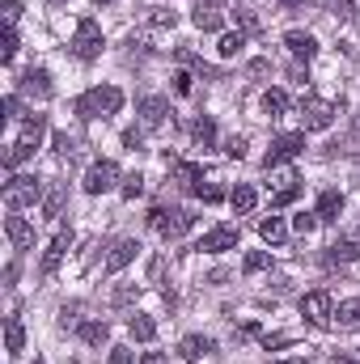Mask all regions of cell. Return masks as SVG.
<instances>
[{
  "instance_id": "12",
  "label": "cell",
  "mask_w": 360,
  "mask_h": 364,
  "mask_svg": "<svg viewBox=\"0 0 360 364\" xmlns=\"http://www.w3.org/2000/svg\"><path fill=\"white\" fill-rule=\"evenodd\" d=\"M233 246H238V225H216V229H208L203 242H199V250H208V255H225V250H233Z\"/></svg>"
},
{
  "instance_id": "25",
  "label": "cell",
  "mask_w": 360,
  "mask_h": 364,
  "mask_svg": "<svg viewBox=\"0 0 360 364\" xmlns=\"http://www.w3.org/2000/svg\"><path fill=\"white\" fill-rule=\"evenodd\" d=\"M360 259V242H335L327 250V267H339V263H356Z\"/></svg>"
},
{
  "instance_id": "56",
  "label": "cell",
  "mask_w": 360,
  "mask_h": 364,
  "mask_svg": "<svg viewBox=\"0 0 360 364\" xmlns=\"http://www.w3.org/2000/svg\"><path fill=\"white\" fill-rule=\"evenodd\" d=\"M275 364H305V360H301V356H292V360H275Z\"/></svg>"
},
{
  "instance_id": "30",
  "label": "cell",
  "mask_w": 360,
  "mask_h": 364,
  "mask_svg": "<svg viewBox=\"0 0 360 364\" xmlns=\"http://www.w3.org/2000/svg\"><path fill=\"white\" fill-rule=\"evenodd\" d=\"M174 55H179V64H191V68H195L199 77H221V68H212V64H203V60H199V55H195L191 47H179Z\"/></svg>"
},
{
  "instance_id": "46",
  "label": "cell",
  "mask_w": 360,
  "mask_h": 364,
  "mask_svg": "<svg viewBox=\"0 0 360 364\" xmlns=\"http://www.w3.org/2000/svg\"><path fill=\"white\" fill-rule=\"evenodd\" d=\"M238 26H242L246 34H255V30H259V17H255V13H238Z\"/></svg>"
},
{
  "instance_id": "3",
  "label": "cell",
  "mask_w": 360,
  "mask_h": 364,
  "mask_svg": "<svg viewBox=\"0 0 360 364\" xmlns=\"http://www.w3.org/2000/svg\"><path fill=\"white\" fill-rule=\"evenodd\" d=\"M43 182L34 178V174H13V178L4 182V208L9 212H17V208H34V203H43Z\"/></svg>"
},
{
  "instance_id": "15",
  "label": "cell",
  "mask_w": 360,
  "mask_h": 364,
  "mask_svg": "<svg viewBox=\"0 0 360 364\" xmlns=\"http://www.w3.org/2000/svg\"><path fill=\"white\" fill-rule=\"evenodd\" d=\"M284 47H288L297 60H314V55H318V38L305 34V30H288V34H284Z\"/></svg>"
},
{
  "instance_id": "52",
  "label": "cell",
  "mask_w": 360,
  "mask_h": 364,
  "mask_svg": "<svg viewBox=\"0 0 360 364\" xmlns=\"http://www.w3.org/2000/svg\"><path fill=\"white\" fill-rule=\"evenodd\" d=\"M284 343H288V335H268L263 339V348H284Z\"/></svg>"
},
{
  "instance_id": "21",
  "label": "cell",
  "mask_w": 360,
  "mask_h": 364,
  "mask_svg": "<svg viewBox=\"0 0 360 364\" xmlns=\"http://www.w3.org/2000/svg\"><path fill=\"white\" fill-rule=\"evenodd\" d=\"M259 233H263L268 246H284V242H288V225H284V216H263V220H259Z\"/></svg>"
},
{
  "instance_id": "28",
  "label": "cell",
  "mask_w": 360,
  "mask_h": 364,
  "mask_svg": "<svg viewBox=\"0 0 360 364\" xmlns=\"http://www.w3.org/2000/svg\"><path fill=\"white\" fill-rule=\"evenodd\" d=\"M191 136H195V144H199V149H212V144H216V123H212L208 114H199V119H195V127H191Z\"/></svg>"
},
{
  "instance_id": "5",
  "label": "cell",
  "mask_w": 360,
  "mask_h": 364,
  "mask_svg": "<svg viewBox=\"0 0 360 364\" xmlns=\"http://www.w3.org/2000/svg\"><path fill=\"white\" fill-rule=\"evenodd\" d=\"M73 55L81 60V64H93L97 55H102V26L85 17V21H77V34H73Z\"/></svg>"
},
{
  "instance_id": "51",
  "label": "cell",
  "mask_w": 360,
  "mask_h": 364,
  "mask_svg": "<svg viewBox=\"0 0 360 364\" xmlns=\"http://www.w3.org/2000/svg\"><path fill=\"white\" fill-rule=\"evenodd\" d=\"M292 81H297V85H309V68L297 64V68H292Z\"/></svg>"
},
{
  "instance_id": "9",
  "label": "cell",
  "mask_w": 360,
  "mask_h": 364,
  "mask_svg": "<svg viewBox=\"0 0 360 364\" xmlns=\"http://www.w3.org/2000/svg\"><path fill=\"white\" fill-rule=\"evenodd\" d=\"M68 246H73V229H60V233L51 237V246L43 250V263H38V272H43V279H51V275L60 272V263H64Z\"/></svg>"
},
{
  "instance_id": "29",
  "label": "cell",
  "mask_w": 360,
  "mask_h": 364,
  "mask_svg": "<svg viewBox=\"0 0 360 364\" xmlns=\"http://www.w3.org/2000/svg\"><path fill=\"white\" fill-rule=\"evenodd\" d=\"M60 212H64V182H51V186H47V195H43V216H51V220H55Z\"/></svg>"
},
{
  "instance_id": "35",
  "label": "cell",
  "mask_w": 360,
  "mask_h": 364,
  "mask_svg": "<svg viewBox=\"0 0 360 364\" xmlns=\"http://www.w3.org/2000/svg\"><path fill=\"white\" fill-rule=\"evenodd\" d=\"M292 229H297L301 237H305V233H314V229H318V212H301V216L292 220Z\"/></svg>"
},
{
  "instance_id": "42",
  "label": "cell",
  "mask_w": 360,
  "mask_h": 364,
  "mask_svg": "<svg viewBox=\"0 0 360 364\" xmlns=\"http://www.w3.org/2000/svg\"><path fill=\"white\" fill-rule=\"evenodd\" d=\"M195 195H199L203 203H221V199H225V191H221V186H199Z\"/></svg>"
},
{
  "instance_id": "17",
  "label": "cell",
  "mask_w": 360,
  "mask_h": 364,
  "mask_svg": "<svg viewBox=\"0 0 360 364\" xmlns=\"http://www.w3.org/2000/svg\"><path fill=\"white\" fill-rule=\"evenodd\" d=\"M166 114H170V102H166V97H140V119H144V127H162Z\"/></svg>"
},
{
  "instance_id": "47",
  "label": "cell",
  "mask_w": 360,
  "mask_h": 364,
  "mask_svg": "<svg viewBox=\"0 0 360 364\" xmlns=\"http://www.w3.org/2000/svg\"><path fill=\"white\" fill-rule=\"evenodd\" d=\"M110 364H132V352L127 348H110Z\"/></svg>"
},
{
  "instance_id": "31",
  "label": "cell",
  "mask_w": 360,
  "mask_h": 364,
  "mask_svg": "<svg viewBox=\"0 0 360 364\" xmlns=\"http://www.w3.org/2000/svg\"><path fill=\"white\" fill-rule=\"evenodd\" d=\"M263 110H268L271 119H280V114L288 110V93H284V90H268V93H263Z\"/></svg>"
},
{
  "instance_id": "2",
  "label": "cell",
  "mask_w": 360,
  "mask_h": 364,
  "mask_svg": "<svg viewBox=\"0 0 360 364\" xmlns=\"http://www.w3.org/2000/svg\"><path fill=\"white\" fill-rule=\"evenodd\" d=\"M43 136H47V114H30V119L21 123V136L4 149V170H13L17 161L34 157V153L43 149Z\"/></svg>"
},
{
  "instance_id": "58",
  "label": "cell",
  "mask_w": 360,
  "mask_h": 364,
  "mask_svg": "<svg viewBox=\"0 0 360 364\" xmlns=\"http://www.w3.org/2000/svg\"><path fill=\"white\" fill-rule=\"evenodd\" d=\"M51 4H64V0H51Z\"/></svg>"
},
{
  "instance_id": "19",
  "label": "cell",
  "mask_w": 360,
  "mask_h": 364,
  "mask_svg": "<svg viewBox=\"0 0 360 364\" xmlns=\"http://www.w3.org/2000/svg\"><path fill=\"white\" fill-rule=\"evenodd\" d=\"M208 352H216V343H212L208 335H186V339L179 343V356H182V360H203Z\"/></svg>"
},
{
  "instance_id": "4",
  "label": "cell",
  "mask_w": 360,
  "mask_h": 364,
  "mask_svg": "<svg viewBox=\"0 0 360 364\" xmlns=\"http://www.w3.org/2000/svg\"><path fill=\"white\" fill-rule=\"evenodd\" d=\"M149 220H153V229H157L166 242H179L182 233H191V225H195V216H191L186 208H170V212H166V208H153Z\"/></svg>"
},
{
  "instance_id": "45",
  "label": "cell",
  "mask_w": 360,
  "mask_h": 364,
  "mask_svg": "<svg viewBox=\"0 0 360 364\" xmlns=\"http://www.w3.org/2000/svg\"><path fill=\"white\" fill-rule=\"evenodd\" d=\"M17 17H21V4H17V0H4V21L17 26Z\"/></svg>"
},
{
  "instance_id": "54",
  "label": "cell",
  "mask_w": 360,
  "mask_h": 364,
  "mask_svg": "<svg viewBox=\"0 0 360 364\" xmlns=\"http://www.w3.org/2000/svg\"><path fill=\"white\" fill-rule=\"evenodd\" d=\"M275 4H280V9H301L305 0H275Z\"/></svg>"
},
{
  "instance_id": "44",
  "label": "cell",
  "mask_w": 360,
  "mask_h": 364,
  "mask_svg": "<svg viewBox=\"0 0 360 364\" xmlns=\"http://www.w3.org/2000/svg\"><path fill=\"white\" fill-rule=\"evenodd\" d=\"M60 326H64V331H68V326H81V322H77V305H64V309H60Z\"/></svg>"
},
{
  "instance_id": "11",
  "label": "cell",
  "mask_w": 360,
  "mask_h": 364,
  "mask_svg": "<svg viewBox=\"0 0 360 364\" xmlns=\"http://www.w3.org/2000/svg\"><path fill=\"white\" fill-rule=\"evenodd\" d=\"M115 182H119V166H115V161H93L90 170H85V191H90V195L115 191Z\"/></svg>"
},
{
  "instance_id": "26",
  "label": "cell",
  "mask_w": 360,
  "mask_h": 364,
  "mask_svg": "<svg viewBox=\"0 0 360 364\" xmlns=\"http://www.w3.org/2000/svg\"><path fill=\"white\" fill-rule=\"evenodd\" d=\"M203 170H199V166H186V161H174V182H179L182 191H191V195H195V191H199V186H203Z\"/></svg>"
},
{
  "instance_id": "33",
  "label": "cell",
  "mask_w": 360,
  "mask_h": 364,
  "mask_svg": "<svg viewBox=\"0 0 360 364\" xmlns=\"http://www.w3.org/2000/svg\"><path fill=\"white\" fill-rule=\"evenodd\" d=\"M242 47H246V38H242V34H221V47H216V51H221V60H233Z\"/></svg>"
},
{
  "instance_id": "10",
  "label": "cell",
  "mask_w": 360,
  "mask_h": 364,
  "mask_svg": "<svg viewBox=\"0 0 360 364\" xmlns=\"http://www.w3.org/2000/svg\"><path fill=\"white\" fill-rule=\"evenodd\" d=\"M4 237L13 242V250H17V255L34 250V225H30L26 216H17V212H9V216H4Z\"/></svg>"
},
{
  "instance_id": "16",
  "label": "cell",
  "mask_w": 360,
  "mask_h": 364,
  "mask_svg": "<svg viewBox=\"0 0 360 364\" xmlns=\"http://www.w3.org/2000/svg\"><path fill=\"white\" fill-rule=\"evenodd\" d=\"M136 250H140V246H136L132 237H119V242L110 246V255H106V272H110V275L123 272V267H127V263L136 259Z\"/></svg>"
},
{
  "instance_id": "36",
  "label": "cell",
  "mask_w": 360,
  "mask_h": 364,
  "mask_svg": "<svg viewBox=\"0 0 360 364\" xmlns=\"http://www.w3.org/2000/svg\"><path fill=\"white\" fill-rule=\"evenodd\" d=\"M327 9L339 17V21H352L356 17V9H352V0H327Z\"/></svg>"
},
{
  "instance_id": "39",
  "label": "cell",
  "mask_w": 360,
  "mask_h": 364,
  "mask_svg": "<svg viewBox=\"0 0 360 364\" xmlns=\"http://www.w3.org/2000/svg\"><path fill=\"white\" fill-rule=\"evenodd\" d=\"M123 144H127L132 153H136V149H144V132H140V127H127V132H123Z\"/></svg>"
},
{
  "instance_id": "59",
  "label": "cell",
  "mask_w": 360,
  "mask_h": 364,
  "mask_svg": "<svg viewBox=\"0 0 360 364\" xmlns=\"http://www.w3.org/2000/svg\"><path fill=\"white\" fill-rule=\"evenodd\" d=\"M34 364H47V360H34Z\"/></svg>"
},
{
  "instance_id": "32",
  "label": "cell",
  "mask_w": 360,
  "mask_h": 364,
  "mask_svg": "<svg viewBox=\"0 0 360 364\" xmlns=\"http://www.w3.org/2000/svg\"><path fill=\"white\" fill-rule=\"evenodd\" d=\"M268 267H271L268 250H250V255L242 259V272H246V275H259V272H268Z\"/></svg>"
},
{
  "instance_id": "14",
  "label": "cell",
  "mask_w": 360,
  "mask_h": 364,
  "mask_svg": "<svg viewBox=\"0 0 360 364\" xmlns=\"http://www.w3.org/2000/svg\"><path fill=\"white\" fill-rule=\"evenodd\" d=\"M21 93H30V97H43V102H47V97L55 93L51 73H47V68H30V73L21 77Z\"/></svg>"
},
{
  "instance_id": "20",
  "label": "cell",
  "mask_w": 360,
  "mask_h": 364,
  "mask_svg": "<svg viewBox=\"0 0 360 364\" xmlns=\"http://www.w3.org/2000/svg\"><path fill=\"white\" fill-rule=\"evenodd\" d=\"M331 326H339V331H360V301H339Z\"/></svg>"
},
{
  "instance_id": "13",
  "label": "cell",
  "mask_w": 360,
  "mask_h": 364,
  "mask_svg": "<svg viewBox=\"0 0 360 364\" xmlns=\"http://www.w3.org/2000/svg\"><path fill=\"white\" fill-rule=\"evenodd\" d=\"M191 21H195L199 30H208V34H212V30H221V26H225V9H221V4H212V0H199V4H195V13H191Z\"/></svg>"
},
{
  "instance_id": "27",
  "label": "cell",
  "mask_w": 360,
  "mask_h": 364,
  "mask_svg": "<svg viewBox=\"0 0 360 364\" xmlns=\"http://www.w3.org/2000/svg\"><path fill=\"white\" fill-rule=\"evenodd\" d=\"M344 212V195L339 191H322L318 195V220H339Z\"/></svg>"
},
{
  "instance_id": "7",
  "label": "cell",
  "mask_w": 360,
  "mask_h": 364,
  "mask_svg": "<svg viewBox=\"0 0 360 364\" xmlns=\"http://www.w3.org/2000/svg\"><path fill=\"white\" fill-rule=\"evenodd\" d=\"M335 114H339L335 102H327V97H309V93H305V102H301V123H305V132H327V127L335 123Z\"/></svg>"
},
{
  "instance_id": "55",
  "label": "cell",
  "mask_w": 360,
  "mask_h": 364,
  "mask_svg": "<svg viewBox=\"0 0 360 364\" xmlns=\"http://www.w3.org/2000/svg\"><path fill=\"white\" fill-rule=\"evenodd\" d=\"M331 364H360V360H352V356H344V352H335V360Z\"/></svg>"
},
{
  "instance_id": "18",
  "label": "cell",
  "mask_w": 360,
  "mask_h": 364,
  "mask_svg": "<svg viewBox=\"0 0 360 364\" xmlns=\"http://www.w3.org/2000/svg\"><path fill=\"white\" fill-rule=\"evenodd\" d=\"M21 348H26V326H21L17 314H9L4 318V352L9 356H21Z\"/></svg>"
},
{
  "instance_id": "37",
  "label": "cell",
  "mask_w": 360,
  "mask_h": 364,
  "mask_svg": "<svg viewBox=\"0 0 360 364\" xmlns=\"http://www.w3.org/2000/svg\"><path fill=\"white\" fill-rule=\"evenodd\" d=\"M119 191H123V199H136V195L144 191V178H140V174H127V178H123V186H119Z\"/></svg>"
},
{
  "instance_id": "34",
  "label": "cell",
  "mask_w": 360,
  "mask_h": 364,
  "mask_svg": "<svg viewBox=\"0 0 360 364\" xmlns=\"http://www.w3.org/2000/svg\"><path fill=\"white\" fill-rule=\"evenodd\" d=\"M297 199H301V182L297 186H284V191H271V208H288Z\"/></svg>"
},
{
  "instance_id": "1",
  "label": "cell",
  "mask_w": 360,
  "mask_h": 364,
  "mask_svg": "<svg viewBox=\"0 0 360 364\" xmlns=\"http://www.w3.org/2000/svg\"><path fill=\"white\" fill-rule=\"evenodd\" d=\"M73 110L81 119H110V114L123 110V90L119 85H93V90H85L73 102Z\"/></svg>"
},
{
  "instance_id": "6",
  "label": "cell",
  "mask_w": 360,
  "mask_h": 364,
  "mask_svg": "<svg viewBox=\"0 0 360 364\" xmlns=\"http://www.w3.org/2000/svg\"><path fill=\"white\" fill-rule=\"evenodd\" d=\"M301 153H305V132H284V136L271 140L263 166H268V170H280L284 161H292V157H301Z\"/></svg>"
},
{
  "instance_id": "24",
  "label": "cell",
  "mask_w": 360,
  "mask_h": 364,
  "mask_svg": "<svg viewBox=\"0 0 360 364\" xmlns=\"http://www.w3.org/2000/svg\"><path fill=\"white\" fill-rule=\"evenodd\" d=\"M77 331H81V339H85L90 348H102V343L110 339V322H102V318H90V322H81Z\"/></svg>"
},
{
  "instance_id": "40",
  "label": "cell",
  "mask_w": 360,
  "mask_h": 364,
  "mask_svg": "<svg viewBox=\"0 0 360 364\" xmlns=\"http://www.w3.org/2000/svg\"><path fill=\"white\" fill-rule=\"evenodd\" d=\"M0 55H4V60H13V55H17V30H13V26L4 30V51H0Z\"/></svg>"
},
{
  "instance_id": "23",
  "label": "cell",
  "mask_w": 360,
  "mask_h": 364,
  "mask_svg": "<svg viewBox=\"0 0 360 364\" xmlns=\"http://www.w3.org/2000/svg\"><path fill=\"white\" fill-rule=\"evenodd\" d=\"M127 331H132V339H140V343H153V339H157V322H153L149 314H132V318H127Z\"/></svg>"
},
{
  "instance_id": "8",
  "label": "cell",
  "mask_w": 360,
  "mask_h": 364,
  "mask_svg": "<svg viewBox=\"0 0 360 364\" xmlns=\"http://www.w3.org/2000/svg\"><path fill=\"white\" fill-rule=\"evenodd\" d=\"M301 318L305 322H314V326H331V318H335V301H331V292H305L301 296Z\"/></svg>"
},
{
  "instance_id": "57",
  "label": "cell",
  "mask_w": 360,
  "mask_h": 364,
  "mask_svg": "<svg viewBox=\"0 0 360 364\" xmlns=\"http://www.w3.org/2000/svg\"><path fill=\"white\" fill-rule=\"evenodd\" d=\"M93 4H110V0H93Z\"/></svg>"
},
{
  "instance_id": "48",
  "label": "cell",
  "mask_w": 360,
  "mask_h": 364,
  "mask_svg": "<svg viewBox=\"0 0 360 364\" xmlns=\"http://www.w3.org/2000/svg\"><path fill=\"white\" fill-rule=\"evenodd\" d=\"M51 144H55V153H68V149H73V140H68V132H55V140H51Z\"/></svg>"
},
{
  "instance_id": "50",
  "label": "cell",
  "mask_w": 360,
  "mask_h": 364,
  "mask_svg": "<svg viewBox=\"0 0 360 364\" xmlns=\"http://www.w3.org/2000/svg\"><path fill=\"white\" fill-rule=\"evenodd\" d=\"M268 73H271L268 60H255V64H250V77H268Z\"/></svg>"
},
{
  "instance_id": "49",
  "label": "cell",
  "mask_w": 360,
  "mask_h": 364,
  "mask_svg": "<svg viewBox=\"0 0 360 364\" xmlns=\"http://www.w3.org/2000/svg\"><path fill=\"white\" fill-rule=\"evenodd\" d=\"M174 90H179L182 97H186V93H191V77H186V73H174Z\"/></svg>"
},
{
  "instance_id": "38",
  "label": "cell",
  "mask_w": 360,
  "mask_h": 364,
  "mask_svg": "<svg viewBox=\"0 0 360 364\" xmlns=\"http://www.w3.org/2000/svg\"><path fill=\"white\" fill-rule=\"evenodd\" d=\"M149 21H153V26H174L179 13H174V9H149Z\"/></svg>"
},
{
  "instance_id": "53",
  "label": "cell",
  "mask_w": 360,
  "mask_h": 364,
  "mask_svg": "<svg viewBox=\"0 0 360 364\" xmlns=\"http://www.w3.org/2000/svg\"><path fill=\"white\" fill-rule=\"evenodd\" d=\"M140 364H166V356H162V352H144V360Z\"/></svg>"
},
{
  "instance_id": "41",
  "label": "cell",
  "mask_w": 360,
  "mask_h": 364,
  "mask_svg": "<svg viewBox=\"0 0 360 364\" xmlns=\"http://www.w3.org/2000/svg\"><path fill=\"white\" fill-rule=\"evenodd\" d=\"M4 119L13 123V119H21V102H17V93H9L4 97Z\"/></svg>"
},
{
  "instance_id": "22",
  "label": "cell",
  "mask_w": 360,
  "mask_h": 364,
  "mask_svg": "<svg viewBox=\"0 0 360 364\" xmlns=\"http://www.w3.org/2000/svg\"><path fill=\"white\" fill-rule=\"evenodd\" d=\"M255 199H259V195H255V186H246V182L229 191V208H233L238 216H250V212H255Z\"/></svg>"
},
{
  "instance_id": "43",
  "label": "cell",
  "mask_w": 360,
  "mask_h": 364,
  "mask_svg": "<svg viewBox=\"0 0 360 364\" xmlns=\"http://www.w3.org/2000/svg\"><path fill=\"white\" fill-rule=\"evenodd\" d=\"M225 153H229L233 161H238V157H246V140H242V136H233V140L225 144Z\"/></svg>"
}]
</instances>
